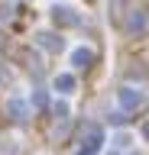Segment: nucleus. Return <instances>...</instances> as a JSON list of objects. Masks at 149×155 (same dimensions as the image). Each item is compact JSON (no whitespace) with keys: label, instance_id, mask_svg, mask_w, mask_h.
Returning <instances> with one entry per match:
<instances>
[{"label":"nucleus","instance_id":"obj_1","mask_svg":"<svg viewBox=\"0 0 149 155\" xmlns=\"http://www.w3.org/2000/svg\"><path fill=\"white\" fill-rule=\"evenodd\" d=\"M117 104L123 107V113H127V110H139V107L146 104V91H139V87H133V84H123L117 91Z\"/></svg>","mask_w":149,"mask_h":155},{"label":"nucleus","instance_id":"obj_2","mask_svg":"<svg viewBox=\"0 0 149 155\" xmlns=\"http://www.w3.org/2000/svg\"><path fill=\"white\" fill-rule=\"evenodd\" d=\"M52 19L59 26H81V13L75 7H65V3H55L52 7Z\"/></svg>","mask_w":149,"mask_h":155},{"label":"nucleus","instance_id":"obj_3","mask_svg":"<svg viewBox=\"0 0 149 155\" xmlns=\"http://www.w3.org/2000/svg\"><path fill=\"white\" fill-rule=\"evenodd\" d=\"M100 149H104V133H100V129H91V133L84 136V142H81L78 155H97Z\"/></svg>","mask_w":149,"mask_h":155},{"label":"nucleus","instance_id":"obj_4","mask_svg":"<svg viewBox=\"0 0 149 155\" xmlns=\"http://www.w3.org/2000/svg\"><path fill=\"white\" fill-rule=\"evenodd\" d=\"M39 48L49 55H59V52H65V42L59 32H39Z\"/></svg>","mask_w":149,"mask_h":155},{"label":"nucleus","instance_id":"obj_5","mask_svg":"<svg viewBox=\"0 0 149 155\" xmlns=\"http://www.w3.org/2000/svg\"><path fill=\"white\" fill-rule=\"evenodd\" d=\"M7 113H10L13 123H26V120H29V107H26V100H20V97H10V100H7Z\"/></svg>","mask_w":149,"mask_h":155},{"label":"nucleus","instance_id":"obj_6","mask_svg":"<svg viewBox=\"0 0 149 155\" xmlns=\"http://www.w3.org/2000/svg\"><path fill=\"white\" fill-rule=\"evenodd\" d=\"M52 87H55V91H59V94H75V87H78V81H75V74H68V71H65V74H59L55 78V81H52Z\"/></svg>","mask_w":149,"mask_h":155},{"label":"nucleus","instance_id":"obj_7","mask_svg":"<svg viewBox=\"0 0 149 155\" xmlns=\"http://www.w3.org/2000/svg\"><path fill=\"white\" fill-rule=\"evenodd\" d=\"M94 61V52L91 48H71V65L75 68H88Z\"/></svg>","mask_w":149,"mask_h":155},{"label":"nucleus","instance_id":"obj_8","mask_svg":"<svg viewBox=\"0 0 149 155\" xmlns=\"http://www.w3.org/2000/svg\"><path fill=\"white\" fill-rule=\"evenodd\" d=\"M127 26L133 29V32H139V29L146 26V13H139V10H136V13H133V16H130V23H127Z\"/></svg>","mask_w":149,"mask_h":155},{"label":"nucleus","instance_id":"obj_9","mask_svg":"<svg viewBox=\"0 0 149 155\" xmlns=\"http://www.w3.org/2000/svg\"><path fill=\"white\" fill-rule=\"evenodd\" d=\"M130 142H133V139H130L127 133H120V136H117V145H120V149H130Z\"/></svg>","mask_w":149,"mask_h":155},{"label":"nucleus","instance_id":"obj_10","mask_svg":"<svg viewBox=\"0 0 149 155\" xmlns=\"http://www.w3.org/2000/svg\"><path fill=\"white\" fill-rule=\"evenodd\" d=\"M143 139H146V142H149V120H146V123H143Z\"/></svg>","mask_w":149,"mask_h":155}]
</instances>
